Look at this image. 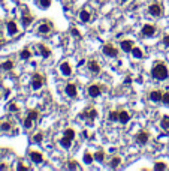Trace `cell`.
I'll list each match as a JSON object with an SVG mask.
<instances>
[{"label": "cell", "mask_w": 169, "mask_h": 171, "mask_svg": "<svg viewBox=\"0 0 169 171\" xmlns=\"http://www.w3.org/2000/svg\"><path fill=\"white\" fill-rule=\"evenodd\" d=\"M79 20H81L82 23H88L90 21V12L85 11V9H82V11L79 12Z\"/></svg>", "instance_id": "obj_17"}, {"label": "cell", "mask_w": 169, "mask_h": 171, "mask_svg": "<svg viewBox=\"0 0 169 171\" xmlns=\"http://www.w3.org/2000/svg\"><path fill=\"white\" fill-rule=\"evenodd\" d=\"M33 122H34V120H32L30 117L27 116V117H25V120H24V128L30 129V128H32V125H33Z\"/></svg>", "instance_id": "obj_34"}, {"label": "cell", "mask_w": 169, "mask_h": 171, "mask_svg": "<svg viewBox=\"0 0 169 171\" xmlns=\"http://www.w3.org/2000/svg\"><path fill=\"white\" fill-rule=\"evenodd\" d=\"M27 116L30 117V119H32V120H38V116H39V113H38L36 110H30Z\"/></svg>", "instance_id": "obj_32"}, {"label": "cell", "mask_w": 169, "mask_h": 171, "mask_svg": "<svg viewBox=\"0 0 169 171\" xmlns=\"http://www.w3.org/2000/svg\"><path fill=\"white\" fill-rule=\"evenodd\" d=\"M9 111H18V107H16V105L12 102V104L9 105Z\"/></svg>", "instance_id": "obj_40"}, {"label": "cell", "mask_w": 169, "mask_h": 171, "mask_svg": "<svg viewBox=\"0 0 169 171\" xmlns=\"http://www.w3.org/2000/svg\"><path fill=\"white\" fill-rule=\"evenodd\" d=\"M120 164H121V159L115 156V158H112V161H111V168H117Z\"/></svg>", "instance_id": "obj_29"}, {"label": "cell", "mask_w": 169, "mask_h": 171, "mask_svg": "<svg viewBox=\"0 0 169 171\" xmlns=\"http://www.w3.org/2000/svg\"><path fill=\"white\" fill-rule=\"evenodd\" d=\"M94 159H96L97 162H103V159H105V152H102V150L96 152V155H94Z\"/></svg>", "instance_id": "obj_25"}, {"label": "cell", "mask_w": 169, "mask_h": 171, "mask_svg": "<svg viewBox=\"0 0 169 171\" xmlns=\"http://www.w3.org/2000/svg\"><path fill=\"white\" fill-rule=\"evenodd\" d=\"M67 164H69L67 167H69L70 170H79V165L76 164V162H75V161H70V162H67Z\"/></svg>", "instance_id": "obj_36"}, {"label": "cell", "mask_w": 169, "mask_h": 171, "mask_svg": "<svg viewBox=\"0 0 169 171\" xmlns=\"http://www.w3.org/2000/svg\"><path fill=\"white\" fill-rule=\"evenodd\" d=\"M65 137H67V138H70V140H74V138H75V131H74L72 128H67V129L65 131Z\"/></svg>", "instance_id": "obj_26"}, {"label": "cell", "mask_w": 169, "mask_h": 171, "mask_svg": "<svg viewBox=\"0 0 169 171\" xmlns=\"http://www.w3.org/2000/svg\"><path fill=\"white\" fill-rule=\"evenodd\" d=\"M162 98H163V95H162L160 90H153V92L150 93V99L153 102H160V101H162Z\"/></svg>", "instance_id": "obj_15"}, {"label": "cell", "mask_w": 169, "mask_h": 171, "mask_svg": "<svg viewBox=\"0 0 169 171\" xmlns=\"http://www.w3.org/2000/svg\"><path fill=\"white\" fill-rule=\"evenodd\" d=\"M6 27H8V33H9L11 36H14V35H16L18 33V27H16V23L15 21H8L6 23Z\"/></svg>", "instance_id": "obj_10"}, {"label": "cell", "mask_w": 169, "mask_h": 171, "mask_svg": "<svg viewBox=\"0 0 169 171\" xmlns=\"http://www.w3.org/2000/svg\"><path fill=\"white\" fill-rule=\"evenodd\" d=\"M39 51H41V54H42V57H45V59L51 56V51H49V50L45 47V45H43V44H41V45H39Z\"/></svg>", "instance_id": "obj_19"}, {"label": "cell", "mask_w": 169, "mask_h": 171, "mask_svg": "<svg viewBox=\"0 0 169 171\" xmlns=\"http://www.w3.org/2000/svg\"><path fill=\"white\" fill-rule=\"evenodd\" d=\"M102 51H103V54H106V56H109V57H117V54H118V50H117V48H114L111 44L103 45Z\"/></svg>", "instance_id": "obj_3"}, {"label": "cell", "mask_w": 169, "mask_h": 171, "mask_svg": "<svg viewBox=\"0 0 169 171\" xmlns=\"http://www.w3.org/2000/svg\"><path fill=\"white\" fill-rule=\"evenodd\" d=\"M88 69H90L91 74H96V75L100 74V65L96 60H90V62H88Z\"/></svg>", "instance_id": "obj_8"}, {"label": "cell", "mask_w": 169, "mask_h": 171, "mask_svg": "<svg viewBox=\"0 0 169 171\" xmlns=\"http://www.w3.org/2000/svg\"><path fill=\"white\" fill-rule=\"evenodd\" d=\"M136 141L139 143V144H145L147 141H148V138H150V135H148V132H144V131H141L138 135H136Z\"/></svg>", "instance_id": "obj_13"}, {"label": "cell", "mask_w": 169, "mask_h": 171, "mask_svg": "<svg viewBox=\"0 0 169 171\" xmlns=\"http://www.w3.org/2000/svg\"><path fill=\"white\" fill-rule=\"evenodd\" d=\"M162 128L166 131V129H169V116H163V119H162Z\"/></svg>", "instance_id": "obj_27"}, {"label": "cell", "mask_w": 169, "mask_h": 171, "mask_svg": "<svg viewBox=\"0 0 169 171\" xmlns=\"http://www.w3.org/2000/svg\"><path fill=\"white\" fill-rule=\"evenodd\" d=\"M60 71H61V74H63L65 77H70V75H72V68H70V65L67 62L61 63V65H60Z\"/></svg>", "instance_id": "obj_9"}, {"label": "cell", "mask_w": 169, "mask_h": 171, "mask_svg": "<svg viewBox=\"0 0 169 171\" xmlns=\"http://www.w3.org/2000/svg\"><path fill=\"white\" fill-rule=\"evenodd\" d=\"M49 5H51V0H39V6L42 9H48Z\"/></svg>", "instance_id": "obj_30"}, {"label": "cell", "mask_w": 169, "mask_h": 171, "mask_svg": "<svg viewBox=\"0 0 169 171\" xmlns=\"http://www.w3.org/2000/svg\"><path fill=\"white\" fill-rule=\"evenodd\" d=\"M18 170L23 171V170H29V167H25V165H18Z\"/></svg>", "instance_id": "obj_42"}, {"label": "cell", "mask_w": 169, "mask_h": 171, "mask_svg": "<svg viewBox=\"0 0 169 171\" xmlns=\"http://www.w3.org/2000/svg\"><path fill=\"white\" fill-rule=\"evenodd\" d=\"M49 29H51L49 24H48V23H43V24H41V26L38 27V32H39L41 35H47V33L49 32Z\"/></svg>", "instance_id": "obj_18"}, {"label": "cell", "mask_w": 169, "mask_h": 171, "mask_svg": "<svg viewBox=\"0 0 169 171\" xmlns=\"http://www.w3.org/2000/svg\"><path fill=\"white\" fill-rule=\"evenodd\" d=\"M43 86V77L41 75V74H34L33 77H32V87L34 89V90H38V89H41Z\"/></svg>", "instance_id": "obj_2"}, {"label": "cell", "mask_w": 169, "mask_h": 171, "mask_svg": "<svg viewBox=\"0 0 169 171\" xmlns=\"http://www.w3.org/2000/svg\"><path fill=\"white\" fill-rule=\"evenodd\" d=\"M6 168H8L6 165H3V164H0V170H6Z\"/></svg>", "instance_id": "obj_44"}, {"label": "cell", "mask_w": 169, "mask_h": 171, "mask_svg": "<svg viewBox=\"0 0 169 171\" xmlns=\"http://www.w3.org/2000/svg\"><path fill=\"white\" fill-rule=\"evenodd\" d=\"M97 117V111L94 110V108H90V110H85L81 113V119H88V120H94Z\"/></svg>", "instance_id": "obj_4"}, {"label": "cell", "mask_w": 169, "mask_h": 171, "mask_svg": "<svg viewBox=\"0 0 169 171\" xmlns=\"http://www.w3.org/2000/svg\"><path fill=\"white\" fill-rule=\"evenodd\" d=\"M162 102H163L165 105H169V93H165V95H163V98H162Z\"/></svg>", "instance_id": "obj_38"}, {"label": "cell", "mask_w": 169, "mask_h": 171, "mask_svg": "<svg viewBox=\"0 0 169 171\" xmlns=\"http://www.w3.org/2000/svg\"><path fill=\"white\" fill-rule=\"evenodd\" d=\"M123 2H127V0H123Z\"/></svg>", "instance_id": "obj_46"}, {"label": "cell", "mask_w": 169, "mask_h": 171, "mask_svg": "<svg viewBox=\"0 0 169 171\" xmlns=\"http://www.w3.org/2000/svg\"><path fill=\"white\" fill-rule=\"evenodd\" d=\"M34 143H41L43 140V135L42 134H36V135H33V138H32Z\"/></svg>", "instance_id": "obj_35"}, {"label": "cell", "mask_w": 169, "mask_h": 171, "mask_svg": "<svg viewBox=\"0 0 169 171\" xmlns=\"http://www.w3.org/2000/svg\"><path fill=\"white\" fill-rule=\"evenodd\" d=\"M32 23H33V17H32V15H29V14L23 15V26H24V27H29Z\"/></svg>", "instance_id": "obj_20"}, {"label": "cell", "mask_w": 169, "mask_h": 171, "mask_svg": "<svg viewBox=\"0 0 169 171\" xmlns=\"http://www.w3.org/2000/svg\"><path fill=\"white\" fill-rule=\"evenodd\" d=\"M30 159L34 162V164H42L43 162V156L39 152H30Z\"/></svg>", "instance_id": "obj_14"}, {"label": "cell", "mask_w": 169, "mask_h": 171, "mask_svg": "<svg viewBox=\"0 0 169 171\" xmlns=\"http://www.w3.org/2000/svg\"><path fill=\"white\" fill-rule=\"evenodd\" d=\"M135 42L133 41H123L120 45H121V50L124 51V53H132V50H133V47H135V45H133Z\"/></svg>", "instance_id": "obj_12"}, {"label": "cell", "mask_w": 169, "mask_h": 171, "mask_svg": "<svg viewBox=\"0 0 169 171\" xmlns=\"http://www.w3.org/2000/svg\"><path fill=\"white\" fill-rule=\"evenodd\" d=\"M120 119V113L118 111H111L109 113V120L111 122H117Z\"/></svg>", "instance_id": "obj_28"}, {"label": "cell", "mask_w": 169, "mask_h": 171, "mask_svg": "<svg viewBox=\"0 0 169 171\" xmlns=\"http://www.w3.org/2000/svg\"><path fill=\"white\" fill-rule=\"evenodd\" d=\"M70 32H72V35H74V36H76V38H81V33H79V30H78V29H75V27H74V29L70 30Z\"/></svg>", "instance_id": "obj_39"}, {"label": "cell", "mask_w": 169, "mask_h": 171, "mask_svg": "<svg viewBox=\"0 0 169 171\" xmlns=\"http://www.w3.org/2000/svg\"><path fill=\"white\" fill-rule=\"evenodd\" d=\"M151 75H153V78H156L157 81H163L168 78L169 72H168V68L163 65V63H156V65L153 66V69H151Z\"/></svg>", "instance_id": "obj_1"}, {"label": "cell", "mask_w": 169, "mask_h": 171, "mask_svg": "<svg viewBox=\"0 0 169 171\" xmlns=\"http://www.w3.org/2000/svg\"><path fill=\"white\" fill-rule=\"evenodd\" d=\"M100 93H102V87H100V86H96V84H93V86L88 87V95H90L91 98H97Z\"/></svg>", "instance_id": "obj_7"}, {"label": "cell", "mask_w": 169, "mask_h": 171, "mask_svg": "<svg viewBox=\"0 0 169 171\" xmlns=\"http://www.w3.org/2000/svg\"><path fill=\"white\" fill-rule=\"evenodd\" d=\"M163 42H165V45H169V36H165V38H163Z\"/></svg>", "instance_id": "obj_41"}, {"label": "cell", "mask_w": 169, "mask_h": 171, "mask_svg": "<svg viewBox=\"0 0 169 171\" xmlns=\"http://www.w3.org/2000/svg\"><path fill=\"white\" fill-rule=\"evenodd\" d=\"M148 12H150V15H153V17H160V15H162V8H160L159 3H153L148 8Z\"/></svg>", "instance_id": "obj_6"}, {"label": "cell", "mask_w": 169, "mask_h": 171, "mask_svg": "<svg viewBox=\"0 0 169 171\" xmlns=\"http://www.w3.org/2000/svg\"><path fill=\"white\" fill-rule=\"evenodd\" d=\"M0 68L5 69V71H11L14 68V62L12 60H6L5 63H2V66H0Z\"/></svg>", "instance_id": "obj_23"}, {"label": "cell", "mask_w": 169, "mask_h": 171, "mask_svg": "<svg viewBox=\"0 0 169 171\" xmlns=\"http://www.w3.org/2000/svg\"><path fill=\"white\" fill-rule=\"evenodd\" d=\"M129 120H130V116H129V113L127 111H120V119H118V122L120 123H123V125H126V123H129Z\"/></svg>", "instance_id": "obj_16"}, {"label": "cell", "mask_w": 169, "mask_h": 171, "mask_svg": "<svg viewBox=\"0 0 169 171\" xmlns=\"http://www.w3.org/2000/svg\"><path fill=\"white\" fill-rule=\"evenodd\" d=\"M154 170L163 171V170H166V164H163V162H156V164H154Z\"/></svg>", "instance_id": "obj_33"}, {"label": "cell", "mask_w": 169, "mask_h": 171, "mask_svg": "<svg viewBox=\"0 0 169 171\" xmlns=\"http://www.w3.org/2000/svg\"><path fill=\"white\" fill-rule=\"evenodd\" d=\"M20 57H21L23 60H29V59L32 57V53H30V50H29V48H24V50L20 53Z\"/></svg>", "instance_id": "obj_22"}, {"label": "cell", "mask_w": 169, "mask_h": 171, "mask_svg": "<svg viewBox=\"0 0 169 171\" xmlns=\"http://www.w3.org/2000/svg\"><path fill=\"white\" fill-rule=\"evenodd\" d=\"M141 32H142V35H144V36H153L156 33V27L151 26V24H147V26L142 27Z\"/></svg>", "instance_id": "obj_11"}, {"label": "cell", "mask_w": 169, "mask_h": 171, "mask_svg": "<svg viewBox=\"0 0 169 171\" xmlns=\"http://www.w3.org/2000/svg\"><path fill=\"white\" fill-rule=\"evenodd\" d=\"M65 92H66V95H67L69 98H75V96L78 95V89H76V86H75L74 83H67Z\"/></svg>", "instance_id": "obj_5"}, {"label": "cell", "mask_w": 169, "mask_h": 171, "mask_svg": "<svg viewBox=\"0 0 169 171\" xmlns=\"http://www.w3.org/2000/svg\"><path fill=\"white\" fill-rule=\"evenodd\" d=\"M93 159H94V156H91L90 153H84V162H85V164L90 165L91 162H93Z\"/></svg>", "instance_id": "obj_31"}, {"label": "cell", "mask_w": 169, "mask_h": 171, "mask_svg": "<svg viewBox=\"0 0 169 171\" xmlns=\"http://www.w3.org/2000/svg\"><path fill=\"white\" fill-rule=\"evenodd\" d=\"M130 81H132V78H130V77H127V78H126V81H124V83H126V84H129Z\"/></svg>", "instance_id": "obj_43"}, {"label": "cell", "mask_w": 169, "mask_h": 171, "mask_svg": "<svg viewBox=\"0 0 169 171\" xmlns=\"http://www.w3.org/2000/svg\"><path fill=\"white\" fill-rule=\"evenodd\" d=\"M0 45H2V39H0Z\"/></svg>", "instance_id": "obj_45"}, {"label": "cell", "mask_w": 169, "mask_h": 171, "mask_svg": "<svg viewBox=\"0 0 169 171\" xmlns=\"http://www.w3.org/2000/svg\"><path fill=\"white\" fill-rule=\"evenodd\" d=\"M0 129H2V131H5V132H8V131H9L11 129V123H2V126H0Z\"/></svg>", "instance_id": "obj_37"}, {"label": "cell", "mask_w": 169, "mask_h": 171, "mask_svg": "<svg viewBox=\"0 0 169 171\" xmlns=\"http://www.w3.org/2000/svg\"><path fill=\"white\" fill-rule=\"evenodd\" d=\"M60 144H61V146H63L65 149H69L70 146H72V140L67 138V137H65V135H63V138L60 140Z\"/></svg>", "instance_id": "obj_21"}, {"label": "cell", "mask_w": 169, "mask_h": 171, "mask_svg": "<svg viewBox=\"0 0 169 171\" xmlns=\"http://www.w3.org/2000/svg\"><path fill=\"white\" fill-rule=\"evenodd\" d=\"M132 56H135L136 59H142V57H144V54H142L141 48H136V47H133V50H132Z\"/></svg>", "instance_id": "obj_24"}]
</instances>
